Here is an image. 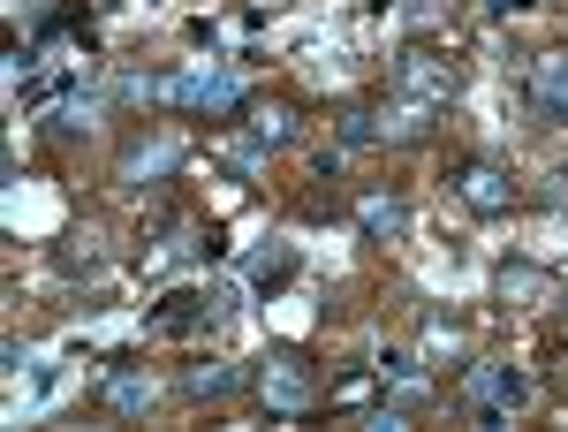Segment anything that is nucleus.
<instances>
[{
	"mask_svg": "<svg viewBox=\"0 0 568 432\" xmlns=\"http://www.w3.org/2000/svg\"><path fill=\"white\" fill-rule=\"evenodd\" d=\"M144 402H152V380H136V372H114V380H106V410H114V418H136Z\"/></svg>",
	"mask_w": 568,
	"mask_h": 432,
	"instance_id": "2eb2a0df",
	"label": "nucleus"
},
{
	"mask_svg": "<svg viewBox=\"0 0 568 432\" xmlns=\"http://www.w3.org/2000/svg\"><path fill=\"white\" fill-rule=\"evenodd\" d=\"M538 289H546V281H538L530 265H508V273H500V297H538Z\"/></svg>",
	"mask_w": 568,
	"mask_h": 432,
	"instance_id": "f3484780",
	"label": "nucleus"
},
{
	"mask_svg": "<svg viewBox=\"0 0 568 432\" xmlns=\"http://www.w3.org/2000/svg\"><path fill=\"white\" fill-rule=\"evenodd\" d=\"M439 122L433 99H417V91H394L387 107H379V144H425Z\"/></svg>",
	"mask_w": 568,
	"mask_h": 432,
	"instance_id": "20e7f679",
	"label": "nucleus"
},
{
	"mask_svg": "<svg viewBox=\"0 0 568 432\" xmlns=\"http://www.w3.org/2000/svg\"><path fill=\"white\" fill-rule=\"evenodd\" d=\"M455 84H463V69H455V61H439V53H425V46H409V53H402V91H417V99L447 107Z\"/></svg>",
	"mask_w": 568,
	"mask_h": 432,
	"instance_id": "39448f33",
	"label": "nucleus"
},
{
	"mask_svg": "<svg viewBox=\"0 0 568 432\" xmlns=\"http://www.w3.org/2000/svg\"><path fill=\"white\" fill-rule=\"evenodd\" d=\"M379 380H387L402 402H425V372H417V356H402V349H387V356H379Z\"/></svg>",
	"mask_w": 568,
	"mask_h": 432,
	"instance_id": "9b49d317",
	"label": "nucleus"
},
{
	"mask_svg": "<svg viewBox=\"0 0 568 432\" xmlns=\"http://www.w3.org/2000/svg\"><path fill=\"white\" fill-rule=\"evenodd\" d=\"M356 228H364L372 243H394V235L409 228V205H402L394 190H364V198H356Z\"/></svg>",
	"mask_w": 568,
	"mask_h": 432,
	"instance_id": "9d476101",
	"label": "nucleus"
},
{
	"mask_svg": "<svg viewBox=\"0 0 568 432\" xmlns=\"http://www.w3.org/2000/svg\"><path fill=\"white\" fill-rule=\"evenodd\" d=\"M530 402V372H516V364H478L470 372V410H478L485 432L508 425V410H524Z\"/></svg>",
	"mask_w": 568,
	"mask_h": 432,
	"instance_id": "f03ea898",
	"label": "nucleus"
},
{
	"mask_svg": "<svg viewBox=\"0 0 568 432\" xmlns=\"http://www.w3.org/2000/svg\"><path fill=\"white\" fill-rule=\"evenodd\" d=\"M235 107H243V77L213 69V77H205V91H197V114H235Z\"/></svg>",
	"mask_w": 568,
	"mask_h": 432,
	"instance_id": "f8f14e48",
	"label": "nucleus"
},
{
	"mask_svg": "<svg viewBox=\"0 0 568 432\" xmlns=\"http://www.w3.org/2000/svg\"><path fill=\"white\" fill-rule=\"evenodd\" d=\"M213 319H220V297H205V289H175V297L152 311L160 334H190V326H213Z\"/></svg>",
	"mask_w": 568,
	"mask_h": 432,
	"instance_id": "6e6552de",
	"label": "nucleus"
},
{
	"mask_svg": "<svg viewBox=\"0 0 568 432\" xmlns=\"http://www.w3.org/2000/svg\"><path fill=\"white\" fill-rule=\"evenodd\" d=\"M516 8H538V0H485V16H516Z\"/></svg>",
	"mask_w": 568,
	"mask_h": 432,
	"instance_id": "a211bd4d",
	"label": "nucleus"
},
{
	"mask_svg": "<svg viewBox=\"0 0 568 432\" xmlns=\"http://www.w3.org/2000/svg\"><path fill=\"white\" fill-rule=\"evenodd\" d=\"M288 130H296V114H288V107H258V114H251V144H258V152H281Z\"/></svg>",
	"mask_w": 568,
	"mask_h": 432,
	"instance_id": "ddd939ff",
	"label": "nucleus"
},
{
	"mask_svg": "<svg viewBox=\"0 0 568 432\" xmlns=\"http://www.w3.org/2000/svg\"><path fill=\"white\" fill-rule=\"evenodd\" d=\"M235 388H243V364H227V356H197V364L182 372V394H190V402H227Z\"/></svg>",
	"mask_w": 568,
	"mask_h": 432,
	"instance_id": "1a4fd4ad",
	"label": "nucleus"
},
{
	"mask_svg": "<svg viewBox=\"0 0 568 432\" xmlns=\"http://www.w3.org/2000/svg\"><path fill=\"white\" fill-rule=\"evenodd\" d=\"M311 394L318 388H311V364L296 356V349H273V356L258 364V402L273 410V418H304Z\"/></svg>",
	"mask_w": 568,
	"mask_h": 432,
	"instance_id": "f257e3e1",
	"label": "nucleus"
},
{
	"mask_svg": "<svg viewBox=\"0 0 568 432\" xmlns=\"http://www.w3.org/2000/svg\"><path fill=\"white\" fill-rule=\"evenodd\" d=\"M455 198H463L470 213H508V205H516V182L493 168V160H463V168H455Z\"/></svg>",
	"mask_w": 568,
	"mask_h": 432,
	"instance_id": "7ed1b4c3",
	"label": "nucleus"
},
{
	"mask_svg": "<svg viewBox=\"0 0 568 432\" xmlns=\"http://www.w3.org/2000/svg\"><path fill=\"white\" fill-rule=\"evenodd\" d=\"M288 273H296V259H288V251H281V243H273V251H258V259H251V281H288Z\"/></svg>",
	"mask_w": 568,
	"mask_h": 432,
	"instance_id": "dca6fc26",
	"label": "nucleus"
},
{
	"mask_svg": "<svg viewBox=\"0 0 568 432\" xmlns=\"http://www.w3.org/2000/svg\"><path fill=\"white\" fill-rule=\"evenodd\" d=\"M530 107L546 122H568V53H538L530 61Z\"/></svg>",
	"mask_w": 568,
	"mask_h": 432,
	"instance_id": "0eeeda50",
	"label": "nucleus"
},
{
	"mask_svg": "<svg viewBox=\"0 0 568 432\" xmlns=\"http://www.w3.org/2000/svg\"><path fill=\"white\" fill-rule=\"evenodd\" d=\"M342 152H364V144H379V107H342Z\"/></svg>",
	"mask_w": 568,
	"mask_h": 432,
	"instance_id": "4468645a",
	"label": "nucleus"
},
{
	"mask_svg": "<svg viewBox=\"0 0 568 432\" xmlns=\"http://www.w3.org/2000/svg\"><path fill=\"white\" fill-rule=\"evenodd\" d=\"M182 168V137L160 130V137H136L130 152H122V182H160V174Z\"/></svg>",
	"mask_w": 568,
	"mask_h": 432,
	"instance_id": "423d86ee",
	"label": "nucleus"
}]
</instances>
